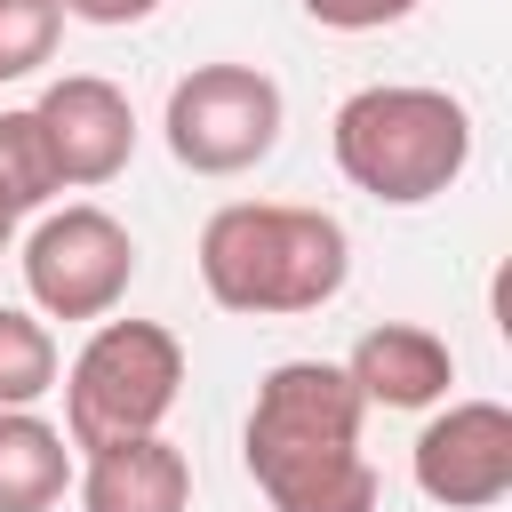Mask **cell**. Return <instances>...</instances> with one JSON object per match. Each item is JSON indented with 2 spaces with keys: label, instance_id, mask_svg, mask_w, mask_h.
<instances>
[{
  "label": "cell",
  "instance_id": "6da1fadb",
  "mask_svg": "<svg viewBox=\"0 0 512 512\" xmlns=\"http://www.w3.org/2000/svg\"><path fill=\"white\" fill-rule=\"evenodd\" d=\"M360 392L336 360H280L264 368L240 456L272 512H376L384 480L360 448Z\"/></svg>",
  "mask_w": 512,
  "mask_h": 512
},
{
  "label": "cell",
  "instance_id": "7a4b0ae2",
  "mask_svg": "<svg viewBox=\"0 0 512 512\" xmlns=\"http://www.w3.org/2000/svg\"><path fill=\"white\" fill-rule=\"evenodd\" d=\"M352 280V232L304 200H224L200 224V288L224 312H320Z\"/></svg>",
  "mask_w": 512,
  "mask_h": 512
},
{
  "label": "cell",
  "instance_id": "3957f363",
  "mask_svg": "<svg viewBox=\"0 0 512 512\" xmlns=\"http://www.w3.org/2000/svg\"><path fill=\"white\" fill-rule=\"evenodd\" d=\"M328 152H336L352 192H368L384 208H424L472 168V112L448 88L376 80V88H352L336 104Z\"/></svg>",
  "mask_w": 512,
  "mask_h": 512
},
{
  "label": "cell",
  "instance_id": "277c9868",
  "mask_svg": "<svg viewBox=\"0 0 512 512\" xmlns=\"http://www.w3.org/2000/svg\"><path fill=\"white\" fill-rule=\"evenodd\" d=\"M184 392V344L160 320H96L64 368V440L80 456L152 440Z\"/></svg>",
  "mask_w": 512,
  "mask_h": 512
},
{
  "label": "cell",
  "instance_id": "5b68a950",
  "mask_svg": "<svg viewBox=\"0 0 512 512\" xmlns=\"http://www.w3.org/2000/svg\"><path fill=\"white\" fill-rule=\"evenodd\" d=\"M280 120H288L280 80L256 72V64H192L168 88V112H160L168 152L192 176H248L256 160H272Z\"/></svg>",
  "mask_w": 512,
  "mask_h": 512
},
{
  "label": "cell",
  "instance_id": "8992f818",
  "mask_svg": "<svg viewBox=\"0 0 512 512\" xmlns=\"http://www.w3.org/2000/svg\"><path fill=\"white\" fill-rule=\"evenodd\" d=\"M136 280V240L112 208H48L24 240V296L40 320H112Z\"/></svg>",
  "mask_w": 512,
  "mask_h": 512
},
{
  "label": "cell",
  "instance_id": "52a82bcc",
  "mask_svg": "<svg viewBox=\"0 0 512 512\" xmlns=\"http://www.w3.org/2000/svg\"><path fill=\"white\" fill-rule=\"evenodd\" d=\"M408 464H416V488L432 504H448V512L504 504L512 496V408L504 400H448L416 432Z\"/></svg>",
  "mask_w": 512,
  "mask_h": 512
},
{
  "label": "cell",
  "instance_id": "ba28073f",
  "mask_svg": "<svg viewBox=\"0 0 512 512\" xmlns=\"http://www.w3.org/2000/svg\"><path fill=\"white\" fill-rule=\"evenodd\" d=\"M32 120L48 128V152H56V176L64 184H112L128 160H136V104L104 80V72H64L40 88Z\"/></svg>",
  "mask_w": 512,
  "mask_h": 512
},
{
  "label": "cell",
  "instance_id": "9c48e42d",
  "mask_svg": "<svg viewBox=\"0 0 512 512\" xmlns=\"http://www.w3.org/2000/svg\"><path fill=\"white\" fill-rule=\"evenodd\" d=\"M336 368L352 376L360 408H440L456 384V352L424 320H376Z\"/></svg>",
  "mask_w": 512,
  "mask_h": 512
},
{
  "label": "cell",
  "instance_id": "30bf717a",
  "mask_svg": "<svg viewBox=\"0 0 512 512\" xmlns=\"http://www.w3.org/2000/svg\"><path fill=\"white\" fill-rule=\"evenodd\" d=\"M80 512H192V464L176 440H120V448H96L80 472Z\"/></svg>",
  "mask_w": 512,
  "mask_h": 512
},
{
  "label": "cell",
  "instance_id": "8fae6325",
  "mask_svg": "<svg viewBox=\"0 0 512 512\" xmlns=\"http://www.w3.org/2000/svg\"><path fill=\"white\" fill-rule=\"evenodd\" d=\"M72 488V440L40 408H0V512H56Z\"/></svg>",
  "mask_w": 512,
  "mask_h": 512
},
{
  "label": "cell",
  "instance_id": "7c38bea8",
  "mask_svg": "<svg viewBox=\"0 0 512 512\" xmlns=\"http://www.w3.org/2000/svg\"><path fill=\"white\" fill-rule=\"evenodd\" d=\"M64 360H56V336L40 312L24 304H0V408H40L56 392Z\"/></svg>",
  "mask_w": 512,
  "mask_h": 512
},
{
  "label": "cell",
  "instance_id": "4fadbf2b",
  "mask_svg": "<svg viewBox=\"0 0 512 512\" xmlns=\"http://www.w3.org/2000/svg\"><path fill=\"white\" fill-rule=\"evenodd\" d=\"M0 192H8V208H16V216L48 208V200L64 192V176H56V152H48V128L32 120V104L0 112Z\"/></svg>",
  "mask_w": 512,
  "mask_h": 512
},
{
  "label": "cell",
  "instance_id": "5bb4252c",
  "mask_svg": "<svg viewBox=\"0 0 512 512\" xmlns=\"http://www.w3.org/2000/svg\"><path fill=\"white\" fill-rule=\"evenodd\" d=\"M64 40L56 0H0V80H32Z\"/></svg>",
  "mask_w": 512,
  "mask_h": 512
},
{
  "label": "cell",
  "instance_id": "9a60e30c",
  "mask_svg": "<svg viewBox=\"0 0 512 512\" xmlns=\"http://www.w3.org/2000/svg\"><path fill=\"white\" fill-rule=\"evenodd\" d=\"M304 16L328 32H384V24L416 16V0H304Z\"/></svg>",
  "mask_w": 512,
  "mask_h": 512
},
{
  "label": "cell",
  "instance_id": "2e32d148",
  "mask_svg": "<svg viewBox=\"0 0 512 512\" xmlns=\"http://www.w3.org/2000/svg\"><path fill=\"white\" fill-rule=\"evenodd\" d=\"M64 16H80V24H104V32H120V24H144L160 0H56Z\"/></svg>",
  "mask_w": 512,
  "mask_h": 512
},
{
  "label": "cell",
  "instance_id": "e0dca14e",
  "mask_svg": "<svg viewBox=\"0 0 512 512\" xmlns=\"http://www.w3.org/2000/svg\"><path fill=\"white\" fill-rule=\"evenodd\" d=\"M16 248V208H8V192H0V256Z\"/></svg>",
  "mask_w": 512,
  "mask_h": 512
}]
</instances>
